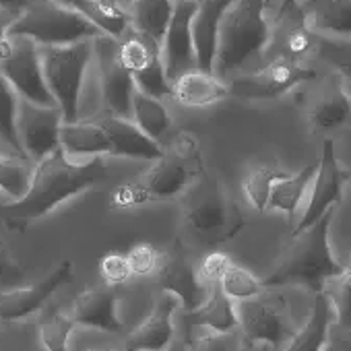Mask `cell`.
<instances>
[{
	"label": "cell",
	"instance_id": "6da1fadb",
	"mask_svg": "<svg viewBox=\"0 0 351 351\" xmlns=\"http://www.w3.org/2000/svg\"><path fill=\"white\" fill-rule=\"evenodd\" d=\"M106 176L108 167L104 157L73 159L60 147L36 163L25 197L0 207V217L9 228L32 223L46 217L69 199L97 186L106 180Z\"/></svg>",
	"mask_w": 351,
	"mask_h": 351
},
{
	"label": "cell",
	"instance_id": "7a4b0ae2",
	"mask_svg": "<svg viewBox=\"0 0 351 351\" xmlns=\"http://www.w3.org/2000/svg\"><path fill=\"white\" fill-rule=\"evenodd\" d=\"M271 0H232L228 5L217 38L213 73L219 79L242 73L252 60L261 58L273 40L267 15Z\"/></svg>",
	"mask_w": 351,
	"mask_h": 351
},
{
	"label": "cell",
	"instance_id": "3957f363",
	"mask_svg": "<svg viewBox=\"0 0 351 351\" xmlns=\"http://www.w3.org/2000/svg\"><path fill=\"white\" fill-rule=\"evenodd\" d=\"M332 209L326 211L314 226L293 234V242L283 252L279 265L263 279L265 287L279 285H308L314 291H322L326 281L343 275L345 267L332 256L328 232H330Z\"/></svg>",
	"mask_w": 351,
	"mask_h": 351
},
{
	"label": "cell",
	"instance_id": "277c9868",
	"mask_svg": "<svg viewBox=\"0 0 351 351\" xmlns=\"http://www.w3.org/2000/svg\"><path fill=\"white\" fill-rule=\"evenodd\" d=\"M180 205L184 223L199 238L219 242L234 238L244 228L242 215L230 201L228 191L219 178L213 173L203 171L180 195Z\"/></svg>",
	"mask_w": 351,
	"mask_h": 351
},
{
	"label": "cell",
	"instance_id": "5b68a950",
	"mask_svg": "<svg viewBox=\"0 0 351 351\" xmlns=\"http://www.w3.org/2000/svg\"><path fill=\"white\" fill-rule=\"evenodd\" d=\"M203 171L197 134L180 130L161 151V157L155 159L153 167L134 184L143 201H165L180 197Z\"/></svg>",
	"mask_w": 351,
	"mask_h": 351
},
{
	"label": "cell",
	"instance_id": "8992f818",
	"mask_svg": "<svg viewBox=\"0 0 351 351\" xmlns=\"http://www.w3.org/2000/svg\"><path fill=\"white\" fill-rule=\"evenodd\" d=\"M11 36L29 38L42 48H52L93 40L101 34L75 7L60 5L56 0H36L15 17Z\"/></svg>",
	"mask_w": 351,
	"mask_h": 351
},
{
	"label": "cell",
	"instance_id": "52a82bcc",
	"mask_svg": "<svg viewBox=\"0 0 351 351\" xmlns=\"http://www.w3.org/2000/svg\"><path fill=\"white\" fill-rule=\"evenodd\" d=\"M42 48V46H40ZM44 77L64 124L81 120V97L93 62V40L42 48Z\"/></svg>",
	"mask_w": 351,
	"mask_h": 351
},
{
	"label": "cell",
	"instance_id": "ba28073f",
	"mask_svg": "<svg viewBox=\"0 0 351 351\" xmlns=\"http://www.w3.org/2000/svg\"><path fill=\"white\" fill-rule=\"evenodd\" d=\"M316 73L298 60L277 56L254 71H242L228 83L230 95L240 99H275L302 83L314 81Z\"/></svg>",
	"mask_w": 351,
	"mask_h": 351
},
{
	"label": "cell",
	"instance_id": "9c48e42d",
	"mask_svg": "<svg viewBox=\"0 0 351 351\" xmlns=\"http://www.w3.org/2000/svg\"><path fill=\"white\" fill-rule=\"evenodd\" d=\"M93 64L99 79V95L108 116L132 118V97L136 85L120 60L118 40L110 36L93 38Z\"/></svg>",
	"mask_w": 351,
	"mask_h": 351
},
{
	"label": "cell",
	"instance_id": "30bf717a",
	"mask_svg": "<svg viewBox=\"0 0 351 351\" xmlns=\"http://www.w3.org/2000/svg\"><path fill=\"white\" fill-rule=\"evenodd\" d=\"M11 48L0 58V73L11 83L21 99H29L42 106H56L44 77L42 48L21 36H11Z\"/></svg>",
	"mask_w": 351,
	"mask_h": 351
},
{
	"label": "cell",
	"instance_id": "8fae6325",
	"mask_svg": "<svg viewBox=\"0 0 351 351\" xmlns=\"http://www.w3.org/2000/svg\"><path fill=\"white\" fill-rule=\"evenodd\" d=\"M118 50L122 64L134 79L136 91L157 99L171 93V83L167 81L161 62V44L130 27L118 40Z\"/></svg>",
	"mask_w": 351,
	"mask_h": 351
},
{
	"label": "cell",
	"instance_id": "7c38bea8",
	"mask_svg": "<svg viewBox=\"0 0 351 351\" xmlns=\"http://www.w3.org/2000/svg\"><path fill=\"white\" fill-rule=\"evenodd\" d=\"M64 120L56 106H42L29 99H19L17 134L23 157L36 163L60 149V128Z\"/></svg>",
	"mask_w": 351,
	"mask_h": 351
},
{
	"label": "cell",
	"instance_id": "4fadbf2b",
	"mask_svg": "<svg viewBox=\"0 0 351 351\" xmlns=\"http://www.w3.org/2000/svg\"><path fill=\"white\" fill-rule=\"evenodd\" d=\"M236 312L242 337L250 343H267L277 347L295 335L291 318L281 300H267L261 293L258 298L240 302Z\"/></svg>",
	"mask_w": 351,
	"mask_h": 351
},
{
	"label": "cell",
	"instance_id": "5bb4252c",
	"mask_svg": "<svg viewBox=\"0 0 351 351\" xmlns=\"http://www.w3.org/2000/svg\"><path fill=\"white\" fill-rule=\"evenodd\" d=\"M199 9L195 0H180L176 3L173 17L161 40V62L169 83L182 77L189 71L199 69L195 40H193V17Z\"/></svg>",
	"mask_w": 351,
	"mask_h": 351
},
{
	"label": "cell",
	"instance_id": "9a60e30c",
	"mask_svg": "<svg viewBox=\"0 0 351 351\" xmlns=\"http://www.w3.org/2000/svg\"><path fill=\"white\" fill-rule=\"evenodd\" d=\"M345 171L341 169L337 155H335V145L332 141H324L320 159L316 163V173L310 186V195L306 201V207L302 211V217L298 226L293 228L291 234H300L314 226L326 211L332 209V205L341 199L343 195V184H345Z\"/></svg>",
	"mask_w": 351,
	"mask_h": 351
},
{
	"label": "cell",
	"instance_id": "2e32d148",
	"mask_svg": "<svg viewBox=\"0 0 351 351\" xmlns=\"http://www.w3.org/2000/svg\"><path fill=\"white\" fill-rule=\"evenodd\" d=\"M159 287L161 291L178 298L180 306L189 314L197 312L215 289L199 277V269L189 263L180 248L165 254L163 263L159 265Z\"/></svg>",
	"mask_w": 351,
	"mask_h": 351
},
{
	"label": "cell",
	"instance_id": "e0dca14e",
	"mask_svg": "<svg viewBox=\"0 0 351 351\" xmlns=\"http://www.w3.org/2000/svg\"><path fill=\"white\" fill-rule=\"evenodd\" d=\"M73 277V263L62 261L44 281L27 287H13L0 293V320L15 322L38 312Z\"/></svg>",
	"mask_w": 351,
	"mask_h": 351
},
{
	"label": "cell",
	"instance_id": "ac0fdd59",
	"mask_svg": "<svg viewBox=\"0 0 351 351\" xmlns=\"http://www.w3.org/2000/svg\"><path fill=\"white\" fill-rule=\"evenodd\" d=\"M178 298L161 291L155 298L151 314L128 335L124 351H163L173 339V312L178 308Z\"/></svg>",
	"mask_w": 351,
	"mask_h": 351
},
{
	"label": "cell",
	"instance_id": "d6986e66",
	"mask_svg": "<svg viewBox=\"0 0 351 351\" xmlns=\"http://www.w3.org/2000/svg\"><path fill=\"white\" fill-rule=\"evenodd\" d=\"M351 114V97L337 75L316 83L306 95V116L316 132L341 126Z\"/></svg>",
	"mask_w": 351,
	"mask_h": 351
},
{
	"label": "cell",
	"instance_id": "ffe728a7",
	"mask_svg": "<svg viewBox=\"0 0 351 351\" xmlns=\"http://www.w3.org/2000/svg\"><path fill=\"white\" fill-rule=\"evenodd\" d=\"M293 13L320 38L351 40V0H300Z\"/></svg>",
	"mask_w": 351,
	"mask_h": 351
},
{
	"label": "cell",
	"instance_id": "44dd1931",
	"mask_svg": "<svg viewBox=\"0 0 351 351\" xmlns=\"http://www.w3.org/2000/svg\"><path fill=\"white\" fill-rule=\"evenodd\" d=\"M71 316L77 324L106 332H120L122 328L118 318V298L112 285H93L81 291L73 302Z\"/></svg>",
	"mask_w": 351,
	"mask_h": 351
},
{
	"label": "cell",
	"instance_id": "7402d4cb",
	"mask_svg": "<svg viewBox=\"0 0 351 351\" xmlns=\"http://www.w3.org/2000/svg\"><path fill=\"white\" fill-rule=\"evenodd\" d=\"M232 0H201L193 17V40L197 52V64L201 71L213 73L217 38L223 13Z\"/></svg>",
	"mask_w": 351,
	"mask_h": 351
},
{
	"label": "cell",
	"instance_id": "603a6c76",
	"mask_svg": "<svg viewBox=\"0 0 351 351\" xmlns=\"http://www.w3.org/2000/svg\"><path fill=\"white\" fill-rule=\"evenodd\" d=\"M108 136H110V155L112 157H128V159H159L161 147L153 138H149L130 118L106 116L101 120Z\"/></svg>",
	"mask_w": 351,
	"mask_h": 351
},
{
	"label": "cell",
	"instance_id": "cb8c5ba5",
	"mask_svg": "<svg viewBox=\"0 0 351 351\" xmlns=\"http://www.w3.org/2000/svg\"><path fill=\"white\" fill-rule=\"evenodd\" d=\"M171 95L184 108H209L230 97V87L215 73L195 69L171 83Z\"/></svg>",
	"mask_w": 351,
	"mask_h": 351
},
{
	"label": "cell",
	"instance_id": "d4e9b609",
	"mask_svg": "<svg viewBox=\"0 0 351 351\" xmlns=\"http://www.w3.org/2000/svg\"><path fill=\"white\" fill-rule=\"evenodd\" d=\"M60 147L73 159H91L110 155V136L101 120H77L62 124Z\"/></svg>",
	"mask_w": 351,
	"mask_h": 351
},
{
	"label": "cell",
	"instance_id": "484cf974",
	"mask_svg": "<svg viewBox=\"0 0 351 351\" xmlns=\"http://www.w3.org/2000/svg\"><path fill=\"white\" fill-rule=\"evenodd\" d=\"M316 173V165H306L298 173H281L271 189L269 209L283 213L285 217H293L298 211H304L306 199L310 195V186Z\"/></svg>",
	"mask_w": 351,
	"mask_h": 351
},
{
	"label": "cell",
	"instance_id": "4316f807",
	"mask_svg": "<svg viewBox=\"0 0 351 351\" xmlns=\"http://www.w3.org/2000/svg\"><path fill=\"white\" fill-rule=\"evenodd\" d=\"M332 316H335V308L330 295L324 289L316 291L314 308L308 322L300 330H295L285 351H322L330 335Z\"/></svg>",
	"mask_w": 351,
	"mask_h": 351
},
{
	"label": "cell",
	"instance_id": "83f0119b",
	"mask_svg": "<svg viewBox=\"0 0 351 351\" xmlns=\"http://www.w3.org/2000/svg\"><path fill=\"white\" fill-rule=\"evenodd\" d=\"M87 21H91L101 36L120 40L130 29V11L110 0H77L73 5Z\"/></svg>",
	"mask_w": 351,
	"mask_h": 351
},
{
	"label": "cell",
	"instance_id": "f1b7e54d",
	"mask_svg": "<svg viewBox=\"0 0 351 351\" xmlns=\"http://www.w3.org/2000/svg\"><path fill=\"white\" fill-rule=\"evenodd\" d=\"M176 0H134L130 9V27L161 44L173 17Z\"/></svg>",
	"mask_w": 351,
	"mask_h": 351
},
{
	"label": "cell",
	"instance_id": "f546056e",
	"mask_svg": "<svg viewBox=\"0 0 351 351\" xmlns=\"http://www.w3.org/2000/svg\"><path fill=\"white\" fill-rule=\"evenodd\" d=\"M149 138L159 143L171 128V116L163 99L145 95L141 91L132 97V118H130Z\"/></svg>",
	"mask_w": 351,
	"mask_h": 351
},
{
	"label": "cell",
	"instance_id": "4dcf8cb0",
	"mask_svg": "<svg viewBox=\"0 0 351 351\" xmlns=\"http://www.w3.org/2000/svg\"><path fill=\"white\" fill-rule=\"evenodd\" d=\"M191 318L213 332H234L238 328V312L234 300L228 298L219 285L197 312H191Z\"/></svg>",
	"mask_w": 351,
	"mask_h": 351
},
{
	"label": "cell",
	"instance_id": "1f68e13d",
	"mask_svg": "<svg viewBox=\"0 0 351 351\" xmlns=\"http://www.w3.org/2000/svg\"><path fill=\"white\" fill-rule=\"evenodd\" d=\"M19 95L11 87V83L0 73V141L7 143L19 157H23V149L17 134V110H19Z\"/></svg>",
	"mask_w": 351,
	"mask_h": 351
},
{
	"label": "cell",
	"instance_id": "d6a6232c",
	"mask_svg": "<svg viewBox=\"0 0 351 351\" xmlns=\"http://www.w3.org/2000/svg\"><path fill=\"white\" fill-rule=\"evenodd\" d=\"M77 322L71 314L50 310L42 316L40 322V341L46 351H69V341Z\"/></svg>",
	"mask_w": 351,
	"mask_h": 351
},
{
	"label": "cell",
	"instance_id": "836d02e7",
	"mask_svg": "<svg viewBox=\"0 0 351 351\" xmlns=\"http://www.w3.org/2000/svg\"><path fill=\"white\" fill-rule=\"evenodd\" d=\"M34 169L27 167L23 157H7L0 155V193L19 201L25 197Z\"/></svg>",
	"mask_w": 351,
	"mask_h": 351
},
{
	"label": "cell",
	"instance_id": "e575fe53",
	"mask_svg": "<svg viewBox=\"0 0 351 351\" xmlns=\"http://www.w3.org/2000/svg\"><path fill=\"white\" fill-rule=\"evenodd\" d=\"M219 287H221V291L228 298H232L236 302H244V300L258 298L267 289L261 277H256L252 271H248L244 267H238V265H232L228 269V273L221 279Z\"/></svg>",
	"mask_w": 351,
	"mask_h": 351
},
{
	"label": "cell",
	"instance_id": "d590c367",
	"mask_svg": "<svg viewBox=\"0 0 351 351\" xmlns=\"http://www.w3.org/2000/svg\"><path fill=\"white\" fill-rule=\"evenodd\" d=\"M281 173L283 171H277V169H271V167H258V169H252L246 176L242 189H244L246 201L250 203L252 209H256L258 213L269 209L271 189H273L275 180L279 178Z\"/></svg>",
	"mask_w": 351,
	"mask_h": 351
},
{
	"label": "cell",
	"instance_id": "8d00e7d4",
	"mask_svg": "<svg viewBox=\"0 0 351 351\" xmlns=\"http://www.w3.org/2000/svg\"><path fill=\"white\" fill-rule=\"evenodd\" d=\"M316 56L328 62L337 77L351 85V40H335V38H318Z\"/></svg>",
	"mask_w": 351,
	"mask_h": 351
},
{
	"label": "cell",
	"instance_id": "74e56055",
	"mask_svg": "<svg viewBox=\"0 0 351 351\" xmlns=\"http://www.w3.org/2000/svg\"><path fill=\"white\" fill-rule=\"evenodd\" d=\"M318 38L320 36H316L314 32H310L306 25H302L298 21V25L287 27L283 32V36H281V48H283V54L281 56L302 62L306 56L314 54L316 44H318Z\"/></svg>",
	"mask_w": 351,
	"mask_h": 351
},
{
	"label": "cell",
	"instance_id": "f35d334b",
	"mask_svg": "<svg viewBox=\"0 0 351 351\" xmlns=\"http://www.w3.org/2000/svg\"><path fill=\"white\" fill-rule=\"evenodd\" d=\"M326 293L330 295L339 326L351 328V267H345L343 275L337 277L332 291H326Z\"/></svg>",
	"mask_w": 351,
	"mask_h": 351
},
{
	"label": "cell",
	"instance_id": "ab89813d",
	"mask_svg": "<svg viewBox=\"0 0 351 351\" xmlns=\"http://www.w3.org/2000/svg\"><path fill=\"white\" fill-rule=\"evenodd\" d=\"M126 261H128L132 277H147L159 269V252L155 250V246L147 242L134 244L126 252Z\"/></svg>",
	"mask_w": 351,
	"mask_h": 351
},
{
	"label": "cell",
	"instance_id": "60d3db41",
	"mask_svg": "<svg viewBox=\"0 0 351 351\" xmlns=\"http://www.w3.org/2000/svg\"><path fill=\"white\" fill-rule=\"evenodd\" d=\"M99 275L108 285H120L124 281H128L132 277L126 254H118V252H110L104 254L99 261Z\"/></svg>",
	"mask_w": 351,
	"mask_h": 351
},
{
	"label": "cell",
	"instance_id": "b9f144b4",
	"mask_svg": "<svg viewBox=\"0 0 351 351\" xmlns=\"http://www.w3.org/2000/svg\"><path fill=\"white\" fill-rule=\"evenodd\" d=\"M232 265H234V263H232L230 256L223 254V252L207 254L205 261H203L201 267H199V277H201L207 285L217 287V285L221 283V279L226 277V273H228V269H230Z\"/></svg>",
	"mask_w": 351,
	"mask_h": 351
},
{
	"label": "cell",
	"instance_id": "7bdbcfd3",
	"mask_svg": "<svg viewBox=\"0 0 351 351\" xmlns=\"http://www.w3.org/2000/svg\"><path fill=\"white\" fill-rule=\"evenodd\" d=\"M189 351H238L232 332H205L201 335Z\"/></svg>",
	"mask_w": 351,
	"mask_h": 351
},
{
	"label": "cell",
	"instance_id": "ee69618b",
	"mask_svg": "<svg viewBox=\"0 0 351 351\" xmlns=\"http://www.w3.org/2000/svg\"><path fill=\"white\" fill-rule=\"evenodd\" d=\"M23 271L11 256V252L0 244V285H15L21 279Z\"/></svg>",
	"mask_w": 351,
	"mask_h": 351
},
{
	"label": "cell",
	"instance_id": "f6af8a7d",
	"mask_svg": "<svg viewBox=\"0 0 351 351\" xmlns=\"http://www.w3.org/2000/svg\"><path fill=\"white\" fill-rule=\"evenodd\" d=\"M322 351H351V328L339 326L332 330Z\"/></svg>",
	"mask_w": 351,
	"mask_h": 351
},
{
	"label": "cell",
	"instance_id": "bcb514c9",
	"mask_svg": "<svg viewBox=\"0 0 351 351\" xmlns=\"http://www.w3.org/2000/svg\"><path fill=\"white\" fill-rule=\"evenodd\" d=\"M15 17L17 15L0 9V58H3L11 48V40H13L11 38V25H13Z\"/></svg>",
	"mask_w": 351,
	"mask_h": 351
},
{
	"label": "cell",
	"instance_id": "7dc6e473",
	"mask_svg": "<svg viewBox=\"0 0 351 351\" xmlns=\"http://www.w3.org/2000/svg\"><path fill=\"white\" fill-rule=\"evenodd\" d=\"M298 3H300V0H277V5H275V23L285 21L293 13Z\"/></svg>",
	"mask_w": 351,
	"mask_h": 351
},
{
	"label": "cell",
	"instance_id": "c3c4849f",
	"mask_svg": "<svg viewBox=\"0 0 351 351\" xmlns=\"http://www.w3.org/2000/svg\"><path fill=\"white\" fill-rule=\"evenodd\" d=\"M32 3H36V0H0V9L3 11H9L13 15H19L23 9H27Z\"/></svg>",
	"mask_w": 351,
	"mask_h": 351
},
{
	"label": "cell",
	"instance_id": "681fc988",
	"mask_svg": "<svg viewBox=\"0 0 351 351\" xmlns=\"http://www.w3.org/2000/svg\"><path fill=\"white\" fill-rule=\"evenodd\" d=\"M110 3H114V5H118V7H122V9L130 11V9H132V5H134V0H110Z\"/></svg>",
	"mask_w": 351,
	"mask_h": 351
},
{
	"label": "cell",
	"instance_id": "f907efd6",
	"mask_svg": "<svg viewBox=\"0 0 351 351\" xmlns=\"http://www.w3.org/2000/svg\"><path fill=\"white\" fill-rule=\"evenodd\" d=\"M56 3H60V5H66V7H73L77 0H56Z\"/></svg>",
	"mask_w": 351,
	"mask_h": 351
},
{
	"label": "cell",
	"instance_id": "816d5d0a",
	"mask_svg": "<svg viewBox=\"0 0 351 351\" xmlns=\"http://www.w3.org/2000/svg\"><path fill=\"white\" fill-rule=\"evenodd\" d=\"M87 351H114V349H108V347H95V349H87Z\"/></svg>",
	"mask_w": 351,
	"mask_h": 351
},
{
	"label": "cell",
	"instance_id": "f5cc1de1",
	"mask_svg": "<svg viewBox=\"0 0 351 351\" xmlns=\"http://www.w3.org/2000/svg\"><path fill=\"white\" fill-rule=\"evenodd\" d=\"M176 3H180V0H176ZM195 3H201V0H195Z\"/></svg>",
	"mask_w": 351,
	"mask_h": 351
},
{
	"label": "cell",
	"instance_id": "db71d44e",
	"mask_svg": "<svg viewBox=\"0 0 351 351\" xmlns=\"http://www.w3.org/2000/svg\"><path fill=\"white\" fill-rule=\"evenodd\" d=\"M163 351H173V349H169V347H167V349H163Z\"/></svg>",
	"mask_w": 351,
	"mask_h": 351
}]
</instances>
